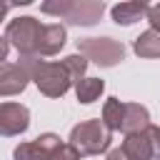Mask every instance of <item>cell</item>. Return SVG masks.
Here are the masks:
<instances>
[{
	"label": "cell",
	"mask_w": 160,
	"mask_h": 160,
	"mask_svg": "<svg viewBox=\"0 0 160 160\" xmlns=\"http://www.w3.org/2000/svg\"><path fill=\"white\" fill-rule=\"evenodd\" d=\"M20 65L25 68L30 82H35L45 98H62L72 88V80L62 62L40 60L38 55H32V58H20Z\"/></svg>",
	"instance_id": "1"
},
{
	"label": "cell",
	"mask_w": 160,
	"mask_h": 160,
	"mask_svg": "<svg viewBox=\"0 0 160 160\" xmlns=\"http://www.w3.org/2000/svg\"><path fill=\"white\" fill-rule=\"evenodd\" d=\"M40 12L45 15H55L62 18L72 25H95L102 12H105V2L100 0H48L40 5Z\"/></svg>",
	"instance_id": "2"
},
{
	"label": "cell",
	"mask_w": 160,
	"mask_h": 160,
	"mask_svg": "<svg viewBox=\"0 0 160 160\" xmlns=\"http://www.w3.org/2000/svg\"><path fill=\"white\" fill-rule=\"evenodd\" d=\"M110 140H112V132L102 125V120H82L78 122L72 130H70V138L68 142L78 150V155H100L110 148Z\"/></svg>",
	"instance_id": "3"
},
{
	"label": "cell",
	"mask_w": 160,
	"mask_h": 160,
	"mask_svg": "<svg viewBox=\"0 0 160 160\" xmlns=\"http://www.w3.org/2000/svg\"><path fill=\"white\" fill-rule=\"evenodd\" d=\"M42 35V22L32 15H20L8 22L5 28V40L18 50L20 58H32L38 55V42Z\"/></svg>",
	"instance_id": "4"
},
{
	"label": "cell",
	"mask_w": 160,
	"mask_h": 160,
	"mask_svg": "<svg viewBox=\"0 0 160 160\" xmlns=\"http://www.w3.org/2000/svg\"><path fill=\"white\" fill-rule=\"evenodd\" d=\"M78 52L100 68H115L125 60V45L112 38H82L78 40Z\"/></svg>",
	"instance_id": "5"
},
{
	"label": "cell",
	"mask_w": 160,
	"mask_h": 160,
	"mask_svg": "<svg viewBox=\"0 0 160 160\" xmlns=\"http://www.w3.org/2000/svg\"><path fill=\"white\" fill-rule=\"evenodd\" d=\"M120 150L128 160H160V128L150 122L145 130L125 135Z\"/></svg>",
	"instance_id": "6"
},
{
	"label": "cell",
	"mask_w": 160,
	"mask_h": 160,
	"mask_svg": "<svg viewBox=\"0 0 160 160\" xmlns=\"http://www.w3.org/2000/svg\"><path fill=\"white\" fill-rule=\"evenodd\" d=\"M60 135L55 132H42L35 140H25L12 150V160H52L55 148L60 145Z\"/></svg>",
	"instance_id": "7"
},
{
	"label": "cell",
	"mask_w": 160,
	"mask_h": 160,
	"mask_svg": "<svg viewBox=\"0 0 160 160\" xmlns=\"http://www.w3.org/2000/svg\"><path fill=\"white\" fill-rule=\"evenodd\" d=\"M30 128V110L22 102H0V135L15 138Z\"/></svg>",
	"instance_id": "8"
},
{
	"label": "cell",
	"mask_w": 160,
	"mask_h": 160,
	"mask_svg": "<svg viewBox=\"0 0 160 160\" xmlns=\"http://www.w3.org/2000/svg\"><path fill=\"white\" fill-rule=\"evenodd\" d=\"M30 85V78L20 62H2L0 65V98L20 95Z\"/></svg>",
	"instance_id": "9"
},
{
	"label": "cell",
	"mask_w": 160,
	"mask_h": 160,
	"mask_svg": "<svg viewBox=\"0 0 160 160\" xmlns=\"http://www.w3.org/2000/svg\"><path fill=\"white\" fill-rule=\"evenodd\" d=\"M68 42V30L65 25L60 22H50V25H42V35H40V42H38V58H50V55H58Z\"/></svg>",
	"instance_id": "10"
},
{
	"label": "cell",
	"mask_w": 160,
	"mask_h": 160,
	"mask_svg": "<svg viewBox=\"0 0 160 160\" xmlns=\"http://www.w3.org/2000/svg\"><path fill=\"white\" fill-rule=\"evenodd\" d=\"M150 125V110L140 102H125V112H122V125L120 132L130 135V132H140Z\"/></svg>",
	"instance_id": "11"
},
{
	"label": "cell",
	"mask_w": 160,
	"mask_h": 160,
	"mask_svg": "<svg viewBox=\"0 0 160 160\" xmlns=\"http://www.w3.org/2000/svg\"><path fill=\"white\" fill-rule=\"evenodd\" d=\"M132 50H135L138 58H148V60L160 58V35H158L155 30L140 32V35L132 40Z\"/></svg>",
	"instance_id": "12"
},
{
	"label": "cell",
	"mask_w": 160,
	"mask_h": 160,
	"mask_svg": "<svg viewBox=\"0 0 160 160\" xmlns=\"http://www.w3.org/2000/svg\"><path fill=\"white\" fill-rule=\"evenodd\" d=\"M145 12H148V2H120V5H115L110 10V15H112V20L118 25H132Z\"/></svg>",
	"instance_id": "13"
},
{
	"label": "cell",
	"mask_w": 160,
	"mask_h": 160,
	"mask_svg": "<svg viewBox=\"0 0 160 160\" xmlns=\"http://www.w3.org/2000/svg\"><path fill=\"white\" fill-rule=\"evenodd\" d=\"M102 90H105V80H100V78H82L80 82H75V95L82 105L100 100Z\"/></svg>",
	"instance_id": "14"
},
{
	"label": "cell",
	"mask_w": 160,
	"mask_h": 160,
	"mask_svg": "<svg viewBox=\"0 0 160 160\" xmlns=\"http://www.w3.org/2000/svg\"><path fill=\"white\" fill-rule=\"evenodd\" d=\"M122 112H125V102L122 100H118V98H108L105 100V105H102V125L110 130V132H115V130H120V125H122Z\"/></svg>",
	"instance_id": "15"
},
{
	"label": "cell",
	"mask_w": 160,
	"mask_h": 160,
	"mask_svg": "<svg viewBox=\"0 0 160 160\" xmlns=\"http://www.w3.org/2000/svg\"><path fill=\"white\" fill-rule=\"evenodd\" d=\"M60 62L65 65V70H68V75H70V80H72V88H75V82H80V80L85 78L88 65H90V62H88L80 52H75V55H65Z\"/></svg>",
	"instance_id": "16"
},
{
	"label": "cell",
	"mask_w": 160,
	"mask_h": 160,
	"mask_svg": "<svg viewBox=\"0 0 160 160\" xmlns=\"http://www.w3.org/2000/svg\"><path fill=\"white\" fill-rule=\"evenodd\" d=\"M52 160H80V155L70 142H60L55 148V152H52Z\"/></svg>",
	"instance_id": "17"
},
{
	"label": "cell",
	"mask_w": 160,
	"mask_h": 160,
	"mask_svg": "<svg viewBox=\"0 0 160 160\" xmlns=\"http://www.w3.org/2000/svg\"><path fill=\"white\" fill-rule=\"evenodd\" d=\"M145 18H148V22H150V30L160 32V2H158V5H148Z\"/></svg>",
	"instance_id": "18"
},
{
	"label": "cell",
	"mask_w": 160,
	"mask_h": 160,
	"mask_svg": "<svg viewBox=\"0 0 160 160\" xmlns=\"http://www.w3.org/2000/svg\"><path fill=\"white\" fill-rule=\"evenodd\" d=\"M8 52H10V45H8V40H5V35H0V65L8 60Z\"/></svg>",
	"instance_id": "19"
},
{
	"label": "cell",
	"mask_w": 160,
	"mask_h": 160,
	"mask_svg": "<svg viewBox=\"0 0 160 160\" xmlns=\"http://www.w3.org/2000/svg\"><path fill=\"white\" fill-rule=\"evenodd\" d=\"M105 160H128V158L122 155V150H120V148H115V150H110V152H108V158H105Z\"/></svg>",
	"instance_id": "20"
},
{
	"label": "cell",
	"mask_w": 160,
	"mask_h": 160,
	"mask_svg": "<svg viewBox=\"0 0 160 160\" xmlns=\"http://www.w3.org/2000/svg\"><path fill=\"white\" fill-rule=\"evenodd\" d=\"M8 10H10V2H2V0H0V20L8 15Z\"/></svg>",
	"instance_id": "21"
},
{
	"label": "cell",
	"mask_w": 160,
	"mask_h": 160,
	"mask_svg": "<svg viewBox=\"0 0 160 160\" xmlns=\"http://www.w3.org/2000/svg\"><path fill=\"white\" fill-rule=\"evenodd\" d=\"M158 35H160V32H158Z\"/></svg>",
	"instance_id": "22"
}]
</instances>
